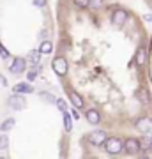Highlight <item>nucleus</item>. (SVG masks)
Masks as SVG:
<instances>
[{
  "label": "nucleus",
  "mask_w": 152,
  "mask_h": 159,
  "mask_svg": "<svg viewBox=\"0 0 152 159\" xmlns=\"http://www.w3.org/2000/svg\"><path fill=\"white\" fill-rule=\"evenodd\" d=\"M124 150L127 154H131V156H135V154H138L141 150V143L140 140H136V138H127L124 142Z\"/></svg>",
  "instance_id": "obj_4"
},
{
  "label": "nucleus",
  "mask_w": 152,
  "mask_h": 159,
  "mask_svg": "<svg viewBox=\"0 0 152 159\" xmlns=\"http://www.w3.org/2000/svg\"><path fill=\"white\" fill-rule=\"evenodd\" d=\"M126 20H127V12L124 11V9H115L112 14V23H115V25H124Z\"/></svg>",
  "instance_id": "obj_8"
},
{
  "label": "nucleus",
  "mask_w": 152,
  "mask_h": 159,
  "mask_svg": "<svg viewBox=\"0 0 152 159\" xmlns=\"http://www.w3.org/2000/svg\"><path fill=\"white\" fill-rule=\"evenodd\" d=\"M12 90L16 94H30V92H34V87L28 85V83H18V85L12 87Z\"/></svg>",
  "instance_id": "obj_12"
},
{
  "label": "nucleus",
  "mask_w": 152,
  "mask_h": 159,
  "mask_svg": "<svg viewBox=\"0 0 152 159\" xmlns=\"http://www.w3.org/2000/svg\"><path fill=\"white\" fill-rule=\"evenodd\" d=\"M136 97L140 99L141 104H149V102H150V94H149L145 89H140V90H138V94H136Z\"/></svg>",
  "instance_id": "obj_14"
},
{
  "label": "nucleus",
  "mask_w": 152,
  "mask_h": 159,
  "mask_svg": "<svg viewBox=\"0 0 152 159\" xmlns=\"http://www.w3.org/2000/svg\"><path fill=\"white\" fill-rule=\"evenodd\" d=\"M64 127H66V131H71V129H73V119L69 117L67 111H64Z\"/></svg>",
  "instance_id": "obj_16"
},
{
  "label": "nucleus",
  "mask_w": 152,
  "mask_h": 159,
  "mask_svg": "<svg viewBox=\"0 0 152 159\" xmlns=\"http://www.w3.org/2000/svg\"><path fill=\"white\" fill-rule=\"evenodd\" d=\"M106 131L103 129H97V131H92L89 136H87V140H89V143H92V145H96V147H99V145H104V142H106Z\"/></svg>",
  "instance_id": "obj_3"
},
{
  "label": "nucleus",
  "mask_w": 152,
  "mask_h": 159,
  "mask_svg": "<svg viewBox=\"0 0 152 159\" xmlns=\"http://www.w3.org/2000/svg\"><path fill=\"white\" fill-rule=\"evenodd\" d=\"M143 18H145V21H150V20H152V16H150V14H145Z\"/></svg>",
  "instance_id": "obj_28"
},
{
  "label": "nucleus",
  "mask_w": 152,
  "mask_h": 159,
  "mask_svg": "<svg viewBox=\"0 0 152 159\" xmlns=\"http://www.w3.org/2000/svg\"><path fill=\"white\" fill-rule=\"evenodd\" d=\"M14 124H16V120H14V119H7L6 122H4V124L0 125V129H2L4 133H6V131L12 129V127H14Z\"/></svg>",
  "instance_id": "obj_17"
},
{
  "label": "nucleus",
  "mask_w": 152,
  "mask_h": 159,
  "mask_svg": "<svg viewBox=\"0 0 152 159\" xmlns=\"http://www.w3.org/2000/svg\"><path fill=\"white\" fill-rule=\"evenodd\" d=\"M147 140H149V143H150V147H152V131L149 133V136H147Z\"/></svg>",
  "instance_id": "obj_25"
},
{
  "label": "nucleus",
  "mask_w": 152,
  "mask_h": 159,
  "mask_svg": "<svg viewBox=\"0 0 152 159\" xmlns=\"http://www.w3.org/2000/svg\"><path fill=\"white\" fill-rule=\"evenodd\" d=\"M34 2V6H37V7H44L46 6V0H32Z\"/></svg>",
  "instance_id": "obj_24"
},
{
  "label": "nucleus",
  "mask_w": 152,
  "mask_h": 159,
  "mask_svg": "<svg viewBox=\"0 0 152 159\" xmlns=\"http://www.w3.org/2000/svg\"><path fill=\"white\" fill-rule=\"evenodd\" d=\"M41 97H43L44 101H48V102H55V101H57L55 97H53V96H50L48 92H41Z\"/></svg>",
  "instance_id": "obj_21"
},
{
  "label": "nucleus",
  "mask_w": 152,
  "mask_h": 159,
  "mask_svg": "<svg viewBox=\"0 0 152 159\" xmlns=\"http://www.w3.org/2000/svg\"><path fill=\"white\" fill-rule=\"evenodd\" d=\"M69 97H71V101H73V104L76 106L78 110L83 108V99H81V96H80L78 92H74V90H69Z\"/></svg>",
  "instance_id": "obj_13"
},
{
  "label": "nucleus",
  "mask_w": 152,
  "mask_h": 159,
  "mask_svg": "<svg viewBox=\"0 0 152 159\" xmlns=\"http://www.w3.org/2000/svg\"><path fill=\"white\" fill-rule=\"evenodd\" d=\"M0 55H2V58H7L9 57V51H7V48L2 43H0Z\"/></svg>",
  "instance_id": "obj_22"
},
{
  "label": "nucleus",
  "mask_w": 152,
  "mask_h": 159,
  "mask_svg": "<svg viewBox=\"0 0 152 159\" xmlns=\"http://www.w3.org/2000/svg\"><path fill=\"white\" fill-rule=\"evenodd\" d=\"M9 147V138L7 134H0V150H7Z\"/></svg>",
  "instance_id": "obj_18"
},
{
  "label": "nucleus",
  "mask_w": 152,
  "mask_h": 159,
  "mask_svg": "<svg viewBox=\"0 0 152 159\" xmlns=\"http://www.w3.org/2000/svg\"><path fill=\"white\" fill-rule=\"evenodd\" d=\"M51 69L58 76H66L67 74V60L64 57H55L51 60Z\"/></svg>",
  "instance_id": "obj_2"
},
{
  "label": "nucleus",
  "mask_w": 152,
  "mask_h": 159,
  "mask_svg": "<svg viewBox=\"0 0 152 159\" xmlns=\"http://www.w3.org/2000/svg\"><path fill=\"white\" fill-rule=\"evenodd\" d=\"M39 51L41 53H44V55H50L51 51H53V44H51L50 41H43L39 46Z\"/></svg>",
  "instance_id": "obj_15"
},
{
  "label": "nucleus",
  "mask_w": 152,
  "mask_h": 159,
  "mask_svg": "<svg viewBox=\"0 0 152 159\" xmlns=\"http://www.w3.org/2000/svg\"><path fill=\"white\" fill-rule=\"evenodd\" d=\"M9 106H12L14 110H23L25 108V99L21 96H11L9 97Z\"/></svg>",
  "instance_id": "obj_10"
},
{
  "label": "nucleus",
  "mask_w": 152,
  "mask_h": 159,
  "mask_svg": "<svg viewBox=\"0 0 152 159\" xmlns=\"http://www.w3.org/2000/svg\"><path fill=\"white\" fill-rule=\"evenodd\" d=\"M0 83H2V85H7L6 80H4V76H2V74H0Z\"/></svg>",
  "instance_id": "obj_27"
},
{
  "label": "nucleus",
  "mask_w": 152,
  "mask_h": 159,
  "mask_svg": "<svg viewBox=\"0 0 152 159\" xmlns=\"http://www.w3.org/2000/svg\"><path fill=\"white\" fill-rule=\"evenodd\" d=\"M55 104L58 106V110H60L62 113H64V111H67V104H66V101H64V99H57Z\"/></svg>",
  "instance_id": "obj_19"
},
{
  "label": "nucleus",
  "mask_w": 152,
  "mask_h": 159,
  "mask_svg": "<svg viewBox=\"0 0 152 159\" xmlns=\"http://www.w3.org/2000/svg\"><path fill=\"white\" fill-rule=\"evenodd\" d=\"M27 64H30L32 67H37L41 64V51L39 50L30 51V55H28V58H27Z\"/></svg>",
  "instance_id": "obj_11"
},
{
  "label": "nucleus",
  "mask_w": 152,
  "mask_h": 159,
  "mask_svg": "<svg viewBox=\"0 0 152 159\" xmlns=\"http://www.w3.org/2000/svg\"><path fill=\"white\" fill-rule=\"evenodd\" d=\"M35 78V73L32 71V73H28V80H34Z\"/></svg>",
  "instance_id": "obj_26"
},
{
  "label": "nucleus",
  "mask_w": 152,
  "mask_h": 159,
  "mask_svg": "<svg viewBox=\"0 0 152 159\" xmlns=\"http://www.w3.org/2000/svg\"><path fill=\"white\" fill-rule=\"evenodd\" d=\"M90 6L97 9V7H101V6H103V0H90Z\"/></svg>",
  "instance_id": "obj_23"
},
{
  "label": "nucleus",
  "mask_w": 152,
  "mask_h": 159,
  "mask_svg": "<svg viewBox=\"0 0 152 159\" xmlns=\"http://www.w3.org/2000/svg\"><path fill=\"white\" fill-rule=\"evenodd\" d=\"M74 4L78 7H81V9H85V7L90 6V0H74Z\"/></svg>",
  "instance_id": "obj_20"
},
{
  "label": "nucleus",
  "mask_w": 152,
  "mask_h": 159,
  "mask_svg": "<svg viewBox=\"0 0 152 159\" xmlns=\"http://www.w3.org/2000/svg\"><path fill=\"white\" fill-rule=\"evenodd\" d=\"M104 150H106V154H110V156H117V154H120L122 150H124V142L120 140V138H106V142H104Z\"/></svg>",
  "instance_id": "obj_1"
},
{
  "label": "nucleus",
  "mask_w": 152,
  "mask_h": 159,
  "mask_svg": "<svg viewBox=\"0 0 152 159\" xmlns=\"http://www.w3.org/2000/svg\"><path fill=\"white\" fill-rule=\"evenodd\" d=\"M85 117H87V122L92 125H97L99 122H101V113L97 111V110L94 108H89L87 111H85Z\"/></svg>",
  "instance_id": "obj_7"
},
{
  "label": "nucleus",
  "mask_w": 152,
  "mask_h": 159,
  "mask_svg": "<svg viewBox=\"0 0 152 159\" xmlns=\"http://www.w3.org/2000/svg\"><path fill=\"white\" fill-rule=\"evenodd\" d=\"M25 67H27V60L21 58V57H16L12 60V64L9 66V71H11L12 74H21L23 71H25Z\"/></svg>",
  "instance_id": "obj_6"
},
{
  "label": "nucleus",
  "mask_w": 152,
  "mask_h": 159,
  "mask_svg": "<svg viewBox=\"0 0 152 159\" xmlns=\"http://www.w3.org/2000/svg\"><path fill=\"white\" fill-rule=\"evenodd\" d=\"M136 129L140 131V133H150L152 131V119L150 117H140V119L136 120Z\"/></svg>",
  "instance_id": "obj_5"
},
{
  "label": "nucleus",
  "mask_w": 152,
  "mask_h": 159,
  "mask_svg": "<svg viewBox=\"0 0 152 159\" xmlns=\"http://www.w3.org/2000/svg\"><path fill=\"white\" fill-rule=\"evenodd\" d=\"M135 62L138 67H143L147 64V48L145 46H141V48H138V51H136V57H135Z\"/></svg>",
  "instance_id": "obj_9"
}]
</instances>
